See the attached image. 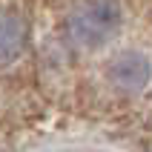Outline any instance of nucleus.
Returning <instances> with one entry per match:
<instances>
[{
    "label": "nucleus",
    "instance_id": "1",
    "mask_svg": "<svg viewBox=\"0 0 152 152\" xmlns=\"http://www.w3.org/2000/svg\"><path fill=\"white\" fill-rule=\"evenodd\" d=\"M69 37L80 49H101L121 29L118 0H77L66 17Z\"/></svg>",
    "mask_w": 152,
    "mask_h": 152
},
{
    "label": "nucleus",
    "instance_id": "2",
    "mask_svg": "<svg viewBox=\"0 0 152 152\" xmlns=\"http://www.w3.org/2000/svg\"><path fill=\"white\" fill-rule=\"evenodd\" d=\"M106 77H109V83L115 89L138 95V92H144L152 80V63L144 52H135V49L118 52L109 60V66H106Z\"/></svg>",
    "mask_w": 152,
    "mask_h": 152
},
{
    "label": "nucleus",
    "instance_id": "3",
    "mask_svg": "<svg viewBox=\"0 0 152 152\" xmlns=\"http://www.w3.org/2000/svg\"><path fill=\"white\" fill-rule=\"evenodd\" d=\"M26 20L15 12H0V66H12L26 49Z\"/></svg>",
    "mask_w": 152,
    "mask_h": 152
}]
</instances>
